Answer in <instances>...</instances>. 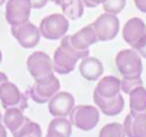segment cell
I'll use <instances>...</instances> for the list:
<instances>
[{
    "mask_svg": "<svg viewBox=\"0 0 146 137\" xmlns=\"http://www.w3.org/2000/svg\"><path fill=\"white\" fill-rule=\"evenodd\" d=\"M100 119L99 108L94 105H77L69 113V120L72 126L81 131H91L98 126Z\"/></svg>",
    "mask_w": 146,
    "mask_h": 137,
    "instance_id": "6da1fadb",
    "label": "cell"
},
{
    "mask_svg": "<svg viewBox=\"0 0 146 137\" xmlns=\"http://www.w3.org/2000/svg\"><path fill=\"white\" fill-rule=\"evenodd\" d=\"M115 64L122 77H141L142 60L135 49L119 51L115 56Z\"/></svg>",
    "mask_w": 146,
    "mask_h": 137,
    "instance_id": "7a4b0ae2",
    "label": "cell"
},
{
    "mask_svg": "<svg viewBox=\"0 0 146 137\" xmlns=\"http://www.w3.org/2000/svg\"><path fill=\"white\" fill-rule=\"evenodd\" d=\"M69 22L64 14H50L45 17L40 23V33L46 40H60L68 32Z\"/></svg>",
    "mask_w": 146,
    "mask_h": 137,
    "instance_id": "3957f363",
    "label": "cell"
},
{
    "mask_svg": "<svg viewBox=\"0 0 146 137\" xmlns=\"http://www.w3.org/2000/svg\"><path fill=\"white\" fill-rule=\"evenodd\" d=\"M60 90V82L55 77V74H51L45 78L35 79L32 89H31V99L36 104H45Z\"/></svg>",
    "mask_w": 146,
    "mask_h": 137,
    "instance_id": "277c9868",
    "label": "cell"
},
{
    "mask_svg": "<svg viewBox=\"0 0 146 137\" xmlns=\"http://www.w3.org/2000/svg\"><path fill=\"white\" fill-rule=\"evenodd\" d=\"M124 41L135 50L146 45V24L141 18H131L122 30Z\"/></svg>",
    "mask_w": 146,
    "mask_h": 137,
    "instance_id": "5b68a950",
    "label": "cell"
},
{
    "mask_svg": "<svg viewBox=\"0 0 146 137\" xmlns=\"http://www.w3.org/2000/svg\"><path fill=\"white\" fill-rule=\"evenodd\" d=\"M32 10L30 0H8L5 8V19L10 27L28 22Z\"/></svg>",
    "mask_w": 146,
    "mask_h": 137,
    "instance_id": "8992f818",
    "label": "cell"
},
{
    "mask_svg": "<svg viewBox=\"0 0 146 137\" xmlns=\"http://www.w3.org/2000/svg\"><path fill=\"white\" fill-rule=\"evenodd\" d=\"M28 73L33 79H40L54 74L53 60L44 51H35L27 58Z\"/></svg>",
    "mask_w": 146,
    "mask_h": 137,
    "instance_id": "52a82bcc",
    "label": "cell"
},
{
    "mask_svg": "<svg viewBox=\"0 0 146 137\" xmlns=\"http://www.w3.org/2000/svg\"><path fill=\"white\" fill-rule=\"evenodd\" d=\"M92 27L98 35L99 41H110L118 35L119 19L115 14L104 13L96 18L92 23Z\"/></svg>",
    "mask_w": 146,
    "mask_h": 137,
    "instance_id": "ba28073f",
    "label": "cell"
},
{
    "mask_svg": "<svg viewBox=\"0 0 146 137\" xmlns=\"http://www.w3.org/2000/svg\"><path fill=\"white\" fill-rule=\"evenodd\" d=\"M10 32L17 40V42L25 49H32L40 42V30L37 26L31 23L30 21L23 24L10 27Z\"/></svg>",
    "mask_w": 146,
    "mask_h": 137,
    "instance_id": "9c48e42d",
    "label": "cell"
},
{
    "mask_svg": "<svg viewBox=\"0 0 146 137\" xmlns=\"http://www.w3.org/2000/svg\"><path fill=\"white\" fill-rule=\"evenodd\" d=\"M49 113L53 117H69L74 108V96L71 92L58 91L48 103Z\"/></svg>",
    "mask_w": 146,
    "mask_h": 137,
    "instance_id": "30bf717a",
    "label": "cell"
},
{
    "mask_svg": "<svg viewBox=\"0 0 146 137\" xmlns=\"http://www.w3.org/2000/svg\"><path fill=\"white\" fill-rule=\"evenodd\" d=\"M94 103L99 108V110L108 117H114V115L121 114V112L124 108V100L121 94H118L115 97L106 99V97L100 96L94 91Z\"/></svg>",
    "mask_w": 146,
    "mask_h": 137,
    "instance_id": "8fae6325",
    "label": "cell"
},
{
    "mask_svg": "<svg viewBox=\"0 0 146 137\" xmlns=\"http://www.w3.org/2000/svg\"><path fill=\"white\" fill-rule=\"evenodd\" d=\"M78 59L69 54L67 50H64L62 46H59L54 53L53 58V68L54 73L58 74H69L71 72L74 71L77 66Z\"/></svg>",
    "mask_w": 146,
    "mask_h": 137,
    "instance_id": "7c38bea8",
    "label": "cell"
},
{
    "mask_svg": "<svg viewBox=\"0 0 146 137\" xmlns=\"http://www.w3.org/2000/svg\"><path fill=\"white\" fill-rule=\"evenodd\" d=\"M123 128L127 137H146V113H129Z\"/></svg>",
    "mask_w": 146,
    "mask_h": 137,
    "instance_id": "4fadbf2b",
    "label": "cell"
},
{
    "mask_svg": "<svg viewBox=\"0 0 146 137\" xmlns=\"http://www.w3.org/2000/svg\"><path fill=\"white\" fill-rule=\"evenodd\" d=\"M72 44L80 50H88L91 45L96 44L99 41L98 35H96L95 30H94L92 24H88L82 27L80 31L71 35Z\"/></svg>",
    "mask_w": 146,
    "mask_h": 137,
    "instance_id": "5bb4252c",
    "label": "cell"
},
{
    "mask_svg": "<svg viewBox=\"0 0 146 137\" xmlns=\"http://www.w3.org/2000/svg\"><path fill=\"white\" fill-rule=\"evenodd\" d=\"M0 101L4 109L10 107H17L22 103V94L17 85L10 81H5L0 86Z\"/></svg>",
    "mask_w": 146,
    "mask_h": 137,
    "instance_id": "9a60e30c",
    "label": "cell"
},
{
    "mask_svg": "<svg viewBox=\"0 0 146 137\" xmlns=\"http://www.w3.org/2000/svg\"><path fill=\"white\" fill-rule=\"evenodd\" d=\"M104 71V66L98 58L86 56L81 59L80 63V73L87 81H96L101 77Z\"/></svg>",
    "mask_w": 146,
    "mask_h": 137,
    "instance_id": "2e32d148",
    "label": "cell"
},
{
    "mask_svg": "<svg viewBox=\"0 0 146 137\" xmlns=\"http://www.w3.org/2000/svg\"><path fill=\"white\" fill-rule=\"evenodd\" d=\"M95 92L100 96L110 99L115 97L121 92V79L117 78L115 76H106L99 81L98 86L95 89Z\"/></svg>",
    "mask_w": 146,
    "mask_h": 137,
    "instance_id": "e0dca14e",
    "label": "cell"
},
{
    "mask_svg": "<svg viewBox=\"0 0 146 137\" xmlns=\"http://www.w3.org/2000/svg\"><path fill=\"white\" fill-rule=\"evenodd\" d=\"M25 119H26V117L23 114V112L17 107L7 108L4 115H3V123H4L5 128L9 130L13 136L17 135L18 130L23 124Z\"/></svg>",
    "mask_w": 146,
    "mask_h": 137,
    "instance_id": "ac0fdd59",
    "label": "cell"
},
{
    "mask_svg": "<svg viewBox=\"0 0 146 137\" xmlns=\"http://www.w3.org/2000/svg\"><path fill=\"white\" fill-rule=\"evenodd\" d=\"M129 109L131 113H146V89L136 87L129 92Z\"/></svg>",
    "mask_w": 146,
    "mask_h": 137,
    "instance_id": "d6986e66",
    "label": "cell"
},
{
    "mask_svg": "<svg viewBox=\"0 0 146 137\" xmlns=\"http://www.w3.org/2000/svg\"><path fill=\"white\" fill-rule=\"evenodd\" d=\"M48 131L58 132L64 137H71L72 135V123L67 117H54V119L49 123Z\"/></svg>",
    "mask_w": 146,
    "mask_h": 137,
    "instance_id": "ffe728a7",
    "label": "cell"
},
{
    "mask_svg": "<svg viewBox=\"0 0 146 137\" xmlns=\"http://www.w3.org/2000/svg\"><path fill=\"white\" fill-rule=\"evenodd\" d=\"M42 132H41V127L38 123L31 120L30 118H26L23 124L18 130L17 135L14 137H41Z\"/></svg>",
    "mask_w": 146,
    "mask_h": 137,
    "instance_id": "44dd1931",
    "label": "cell"
},
{
    "mask_svg": "<svg viewBox=\"0 0 146 137\" xmlns=\"http://www.w3.org/2000/svg\"><path fill=\"white\" fill-rule=\"evenodd\" d=\"M60 46L64 49V50L68 51L69 54H72L73 56H76L78 60H80V59L86 58V56H88V53H90L88 50H80V49H77L72 44L71 36H67V35L63 36V37L60 38Z\"/></svg>",
    "mask_w": 146,
    "mask_h": 137,
    "instance_id": "7402d4cb",
    "label": "cell"
},
{
    "mask_svg": "<svg viewBox=\"0 0 146 137\" xmlns=\"http://www.w3.org/2000/svg\"><path fill=\"white\" fill-rule=\"evenodd\" d=\"M99 137H126L123 124L121 123H109L100 130Z\"/></svg>",
    "mask_w": 146,
    "mask_h": 137,
    "instance_id": "603a6c76",
    "label": "cell"
},
{
    "mask_svg": "<svg viewBox=\"0 0 146 137\" xmlns=\"http://www.w3.org/2000/svg\"><path fill=\"white\" fill-rule=\"evenodd\" d=\"M140 86H142L141 77H122L121 79V91L124 94L129 95V92Z\"/></svg>",
    "mask_w": 146,
    "mask_h": 137,
    "instance_id": "cb8c5ba5",
    "label": "cell"
},
{
    "mask_svg": "<svg viewBox=\"0 0 146 137\" xmlns=\"http://www.w3.org/2000/svg\"><path fill=\"white\" fill-rule=\"evenodd\" d=\"M126 7V0H105L103 3V9L105 13L110 14H118Z\"/></svg>",
    "mask_w": 146,
    "mask_h": 137,
    "instance_id": "d4e9b609",
    "label": "cell"
},
{
    "mask_svg": "<svg viewBox=\"0 0 146 137\" xmlns=\"http://www.w3.org/2000/svg\"><path fill=\"white\" fill-rule=\"evenodd\" d=\"M50 1H53L54 4L59 5V7L62 8V12H64V10H67L69 7H72L77 0H50Z\"/></svg>",
    "mask_w": 146,
    "mask_h": 137,
    "instance_id": "484cf974",
    "label": "cell"
},
{
    "mask_svg": "<svg viewBox=\"0 0 146 137\" xmlns=\"http://www.w3.org/2000/svg\"><path fill=\"white\" fill-rule=\"evenodd\" d=\"M31 5H32V9H41L42 7H45L48 4L49 0H30Z\"/></svg>",
    "mask_w": 146,
    "mask_h": 137,
    "instance_id": "4316f807",
    "label": "cell"
},
{
    "mask_svg": "<svg viewBox=\"0 0 146 137\" xmlns=\"http://www.w3.org/2000/svg\"><path fill=\"white\" fill-rule=\"evenodd\" d=\"M82 1H83V4H85V7L95 8V7H98V5L103 4L105 0H82Z\"/></svg>",
    "mask_w": 146,
    "mask_h": 137,
    "instance_id": "83f0119b",
    "label": "cell"
},
{
    "mask_svg": "<svg viewBox=\"0 0 146 137\" xmlns=\"http://www.w3.org/2000/svg\"><path fill=\"white\" fill-rule=\"evenodd\" d=\"M136 8L142 13H146V0H133Z\"/></svg>",
    "mask_w": 146,
    "mask_h": 137,
    "instance_id": "f1b7e54d",
    "label": "cell"
},
{
    "mask_svg": "<svg viewBox=\"0 0 146 137\" xmlns=\"http://www.w3.org/2000/svg\"><path fill=\"white\" fill-rule=\"evenodd\" d=\"M136 51L140 54V56H141V58H145L146 59V45L142 46L141 49H139V50H136Z\"/></svg>",
    "mask_w": 146,
    "mask_h": 137,
    "instance_id": "f546056e",
    "label": "cell"
},
{
    "mask_svg": "<svg viewBox=\"0 0 146 137\" xmlns=\"http://www.w3.org/2000/svg\"><path fill=\"white\" fill-rule=\"evenodd\" d=\"M0 137H7V128L3 123H0Z\"/></svg>",
    "mask_w": 146,
    "mask_h": 137,
    "instance_id": "4dcf8cb0",
    "label": "cell"
},
{
    "mask_svg": "<svg viewBox=\"0 0 146 137\" xmlns=\"http://www.w3.org/2000/svg\"><path fill=\"white\" fill-rule=\"evenodd\" d=\"M46 137H64V136L60 135V133H58V132H50V131H48Z\"/></svg>",
    "mask_w": 146,
    "mask_h": 137,
    "instance_id": "1f68e13d",
    "label": "cell"
},
{
    "mask_svg": "<svg viewBox=\"0 0 146 137\" xmlns=\"http://www.w3.org/2000/svg\"><path fill=\"white\" fill-rule=\"evenodd\" d=\"M5 81H8V77L5 73H3V72H0V86H1V83H4Z\"/></svg>",
    "mask_w": 146,
    "mask_h": 137,
    "instance_id": "d6a6232c",
    "label": "cell"
},
{
    "mask_svg": "<svg viewBox=\"0 0 146 137\" xmlns=\"http://www.w3.org/2000/svg\"><path fill=\"white\" fill-rule=\"evenodd\" d=\"M3 62V53H1V50H0V63Z\"/></svg>",
    "mask_w": 146,
    "mask_h": 137,
    "instance_id": "836d02e7",
    "label": "cell"
},
{
    "mask_svg": "<svg viewBox=\"0 0 146 137\" xmlns=\"http://www.w3.org/2000/svg\"><path fill=\"white\" fill-rule=\"evenodd\" d=\"M5 1H7V0H0V5H3V4H4V3Z\"/></svg>",
    "mask_w": 146,
    "mask_h": 137,
    "instance_id": "e575fe53",
    "label": "cell"
},
{
    "mask_svg": "<svg viewBox=\"0 0 146 137\" xmlns=\"http://www.w3.org/2000/svg\"><path fill=\"white\" fill-rule=\"evenodd\" d=\"M3 122V115H1V113H0V123Z\"/></svg>",
    "mask_w": 146,
    "mask_h": 137,
    "instance_id": "d590c367",
    "label": "cell"
}]
</instances>
